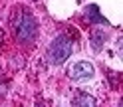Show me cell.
I'll return each instance as SVG.
<instances>
[{
    "instance_id": "obj_1",
    "label": "cell",
    "mask_w": 123,
    "mask_h": 107,
    "mask_svg": "<svg viewBox=\"0 0 123 107\" xmlns=\"http://www.w3.org/2000/svg\"><path fill=\"white\" fill-rule=\"evenodd\" d=\"M14 34H16L18 42L22 44H32L38 36V22L30 12L20 10L16 16H14Z\"/></svg>"
},
{
    "instance_id": "obj_2",
    "label": "cell",
    "mask_w": 123,
    "mask_h": 107,
    "mask_svg": "<svg viewBox=\"0 0 123 107\" xmlns=\"http://www.w3.org/2000/svg\"><path fill=\"white\" fill-rule=\"evenodd\" d=\"M72 40L68 36L64 34H60L56 36L52 40V44L48 46V62L52 65H60V64H64L68 58L72 56Z\"/></svg>"
},
{
    "instance_id": "obj_3",
    "label": "cell",
    "mask_w": 123,
    "mask_h": 107,
    "mask_svg": "<svg viewBox=\"0 0 123 107\" xmlns=\"http://www.w3.org/2000/svg\"><path fill=\"white\" fill-rule=\"evenodd\" d=\"M68 73H70V77L75 79V81H87V79L93 77L95 70H93V65H91L89 62H78V64H74L70 67Z\"/></svg>"
},
{
    "instance_id": "obj_4",
    "label": "cell",
    "mask_w": 123,
    "mask_h": 107,
    "mask_svg": "<svg viewBox=\"0 0 123 107\" xmlns=\"http://www.w3.org/2000/svg\"><path fill=\"white\" fill-rule=\"evenodd\" d=\"M83 16H86L87 22H91V24H103V26H109V22H107L101 14H99V8L95 4H89L86 6V10H83Z\"/></svg>"
},
{
    "instance_id": "obj_5",
    "label": "cell",
    "mask_w": 123,
    "mask_h": 107,
    "mask_svg": "<svg viewBox=\"0 0 123 107\" xmlns=\"http://www.w3.org/2000/svg\"><path fill=\"white\" fill-rule=\"evenodd\" d=\"M89 40H91V48H93V52H99L103 48V44L107 40V34L103 32V30H93L89 36Z\"/></svg>"
},
{
    "instance_id": "obj_6",
    "label": "cell",
    "mask_w": 123,
    "mask_h": 107,
    "mask_svg": "<svg viewBox=\"0 0 123 107\" xmlns=\"http://www.w3.org/2000/svg\"><path fill=\"white\" fill-rule=\"evenodd\" d=\"M72 103L74 105H95V99L91 95H87V93H83V91H78V93L74 95Z\"/></svg>"
},
{
    "instance_id": "obj_7",
    "label": "cell",
    "mask_w": 123,
    "mask_h": 107,
    "mask_svg": "<svg viewBox=\"0 0 123 107\" xmlns=\"http://www.w3.org/2000/svg\"><path fill=\"white\" fill-rule=\"evenodd\" d=\"M2 89H4V87H2V85H0V93H2Z\"/></svg>"
}]
</instances>
